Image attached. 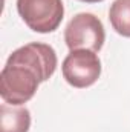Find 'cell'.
<instances>
[{
    "label": "cell",
    "instance_id": "8",
    "mask_svg": "<svg viewBox=\"0 0 130 132\" xmlns=\"http://www.w3.org/2000/svg\"><path fill=\"white\" fill-rule=\"evenodd\" d=\"M80 2H84V3H98V2H103V0H80Z\"/></svg>",
    "mask_w": 130,
    "mask_h": 132
},
{
    "label": "cell",
    "instance_id": "4",
    "mask_svg": "<svg viewBox=\"0 0 130 132\" xmlns=\"http://www.w3.org/2000/svg\"><path fill=\"white\" fill-rule=\"evenodd\" d=\"M8 65L26 66L38 77L40 83L49 80L57 69V54L46 43H28L8 57Z\"/></svg>",
    "mask_w": 130,
    "mask_h": 132
},
{
    "label": "cell",
    "instance_id": "3",
    "mask_svg": "<svg viewBox=\"0 0 130 132\" xmlns=\"http://www.w3.org/2000/svg\"><path fill=\"white\" fill-rule=\"evenodd\" d=\"M106 40V32L101 20L90 12L77 14L66 26L64 42L70 51L89 49L98 52Z\"/></svg>",
    "mask_w": 130,
    "mask_h": 132
},
{
    "label": "cell",
    "instance_id": "7",
    "mask_svg": "<svg viewBox=\"0 0 130 132\" xmlns=\"http://www.w3.org/2000/svg\"><path fill=\"white\" fill-rule=\"evenodd\" d=\"M112 28L123 37H130V0H115L109 9Z\"/></svg>",
    "mask_w": 130,
    "mask_h": 132
},
{
    "label": "cell",
    "instance_id": "1",
    "mask_svg": "<svg viewBox=\"0 0 130 132\" xmlns=\"http://www.w3.org/2000/svg\"><path fill=\"white\" fill-rule=\"evenodd\" d=\"M38 77L26 66L5 65L0 74V95L5 103L22 106L35 95Z\"/></svg>",
    "mask_w": 130,
    "mask_h": 132
},
{
    "label": "cell",
    "instance_id": "5",
    "mask_svg": "<svg viewBox=\"0 0 130 132\" xmlns=\"http://www.w3.org/2000/svg\"><path fill=\"white\" fill-rule=\"evenodd\" d=\"M63 77L73 88H89L92 86L101 75V62L97 52L89 49H77L70 51L64 59Z\"/></svg>",
    "mask_w": 130,
    "mask_h": 132
},
{
    "label": "cell",
    "instance_id": "6",
    "mask_svg": "<svg viewBox=\"0 0 130 132\" xmlns=\"http://www.w3.org/2000/svg\"><path fill=\"white\" fill-rule=\"evenodd\" d=\"M31 114L26 108L3 103L0 106V132H28Z\"/></svg>",
    "mask_w": 130,
    "mask_h": 132
},
{
    "label": "cell",
    "instance_id": "2",
    "mask_svg": "<svg viewBox=\"0 0 130 132\" xmlns=\"http://www.w3.org/2000/svg\"><path fill=\"white\" fill-rule=\"evenodd\" d=\"M17 11L29 29L40 34L55 31L64 15L61 0H17Z\"/></svg>",
    "mask_w": 130,
    "mask_h": 132
}]
</instances>
